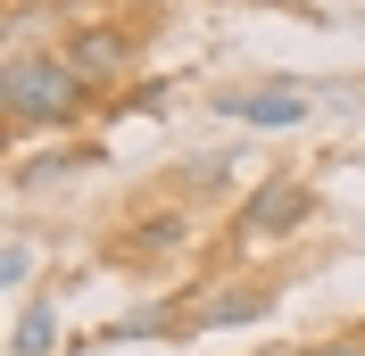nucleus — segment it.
<instances>
[{
    "instance_id": "nucleus-7",
    "label": "nucleus",
    "mask_w": 365,
    "mask_h": 356,
    "mask_svg": "<svg viewBox=\"0 0 365 356\" xmlns=\"http://www.w3.org/2000/svg\"><path fill=\"white\" fill-rule=\"evenodd\" d=\"M133 340H191V307H182V290L158 298V307H125L116 323L91 332V348H133Z\"/></svg>"
},
{
    "instance_id": "nucleus-4",
    "label": "nucleus",
    "mask_w": 365,
    "mask_h": 356,
    "mask_svg": "<svg viewBox=\"0 0 365 356\" xmlns=\"http://www.w3.org/2000/svg\"><path fill=\"white\" fill-rule=\"evenodd\" d=\"M191 241H200V199H150L116 224L108 257L116 266H175V257H191Z\"/></svg>"
},
{
    "instance_id": "nucleus-9",
    "label": "nucleus",
    "mask_w": 365,
    "mask_h": 356,
    "mask_svg": "<svg viewBox=\"0 0 365 356\" xmlns=\"http://www.w3.org/2000/svg\"><path fill=\"white\" fill-rule=\"evenodd\" d=\"M9 356H58V290H42V298H17Z\"/></svg>"
},
{
    "instance_id": "nucleus-1",
    "label": "nucleus",
    "mask_w": 365,
    "mask_h": 356,
    "mask_svg": "<svg viewBox=\"0 0 365 356\" xmlns=\"http://www.w3.org/2000/svg\"><path fill=\"white\" fill-rule=\"evenodd\" d=\"M0 116H9V141H34V133H75L83 116H100V100H91L83 75L58 58V42L50 50L17 42L9 67H0Z\"/></svg>"
},
{
    "instance_id": "nucleus-6",
    "label": "nucleus",
    "mask_w": 365,
    "mask_h": 356,
    "mask_svg": "<svg viewBox=\"0 0 365 356\" xmlns=\"http://www.w3.org/2000/svg\"><path fill=\"white\" fill-rule=\"evenodd\" d=\"M207 108L216 116H232V125H250V133H299L307 125V91H291V83H216L207 91Z\"/></svg>"
},
{
    "instance_id": "nucleus-10",
    "label": "nucleus",
    "mask_w": 365,
    "mask_h": 356,
    "mask_svg": "<svg viewBox=\"0 0 365 356\" xmlns=\"http://www.w3.org/2000/svg\"><path fill=\"white\" fill-rule=\"evenodd\" d=\"M0 282H9V290H25V282H34V241H25V232L0 248Z\"/></svg>"
},
{
    "instance_id": "nucleus-3",
    "label": "nucleus",
    "mask_w": 365,
    "mask_h": 356,
    "mask_svg": "<svg viewBox=\"0 0 365 356\" xmlns=\"http://www.w3.org/2000/svg\"><path fill=\"white\" fill-rule=\"evenodd\" d=\"M141 33H150V25H125V17H75L67 33H58V58H67V67L83 75V91L108 108L116 83H125V75H133V58H141Z\"/></svg>"
},
{
    "instance_id": "nucleus-2",
    "label": "nucleus",
    "mask_w": 365,
    "mask_h": 356,
    "mask_svg": "<svg viewBox=\"0 0 365 356\" xmlns=\"http://www.w3.org/2000/svg\"><path fill=\"white\" fill-rule=\"evenodd\" d=\"M324 216V191L307 174H257L232 207V248H282Z\"/></svg>"
},
{
    "instance_id": "nucleus-8",
    "label": "nucleus",
    "mask_w": 365,
    "mask_h": 356,
    "mask_svg": "<svg viewBox=\"0 0 365 356\" xmlns=\"http://www.w3.org/2000/svg\"><path fill=\"white\" fill-rule=\"evenodd\" d=\"M91 166H108V150H100V141H67V150L17 157V166H9V182H17V191H50V182H75V174H91Z\"/></svg>"
},
{
    "instance_id": "nucleus-5",
    "label": "nucleus",
    "mask_w": 365,
    "mask_h": 356,
    "mask_svg": "<svg viewBox=\"0 0 365 356\" xmlns=\"http://www.w3.org/2000/svg\"><path fill=\"white\" fill-rule=\"evenodd\" d=\"M274 307H282V282H274V273H232L225 290L191 298V332H250Z\"/></svg>"
},
{
    "instance_id": "nucleus-11",
    "label": "nucleus",
    "mask_w": 365,
    "mask_h": 356,
    "mask_svg": "<svg viewBox=\"0 0 365 356\" xmlns=\"http://www.w3.org/2000/svg\"><path fill=\"white\" fill-rule=\"evenodd\" d=\"M299 356H365V332H332V340H307Z\"/></svg>"
}]
</instances>
